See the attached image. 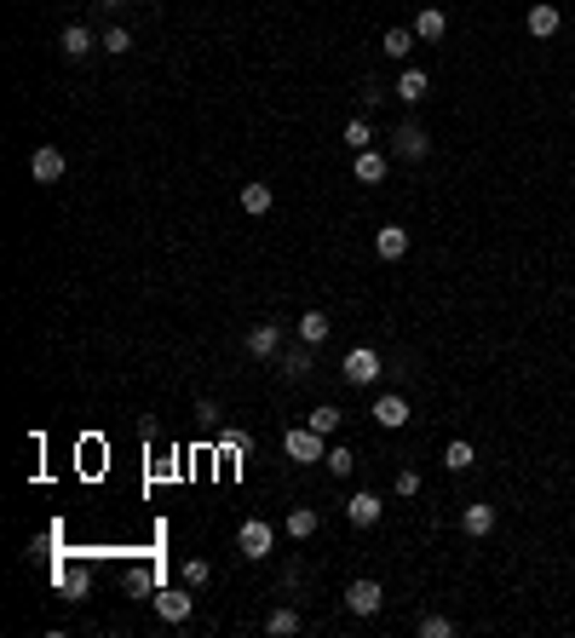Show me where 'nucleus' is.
<instances>
[{"label": "nucleus", "mask_w": 575, "mask_h": 638, "mask_svg": "<svg viewBox=\"0 0 575 638\" xmlns=\"http://www.w3.org/2000/svg\"><path fill=\"white\" fill-rule=\"evenodd\" d=\"M392 150L403 155V162H421V155L431 150V138H426V127H421V121H403V127L392 133Z\"/></svg>", "instance_id": "obj_6"}, {"label": "nucleus", "mask_w": 575, "mask_h": 638, "mask_svg": "<svg viewBox=\"0 0 575 638\" xmlns=\"http://www.w3.org/2000/svg\"><path fill=\"white\" fill-rule=\"evenodd\" d=\"M414 35H421V41H443V35H449V12H438V6H426L421 18H414Z\"/></svg>", "instance_id": "obj_20"}, {"label": "nucleus", "mask_w": 575, "mask_h": 638, "mask_svg": "<svg viewBox=\"0 0 575 638\" xmlns=\"http://www.w3.org/2000/svg\"><path fill=\"white\" fill-rule=\"evenodd\" d=\"M375 254H380L385 264H397L403 254H409V230H403V225H380V230H375Z\"/></svg>", "instance_id": "obj_10"}, {"label": "nucleus", "mask_w": 575, "mask_h": 638, "mask_svg": "<svg viewBox=\"0 0 575 638\" xmlns=\"http://www.w3.org/2000/svg\"><path fill=\"white\" fill-rule=\"evenodd\" d=\"M346 610H351V615H380V610H385V587L368 581V575H363V581H351V587H346Z\"/></svg>", "instance_id": "obj_4"}, {"label": "nucleus", "mask_w": 575, "mask_h": 638, "mask_svg": "<svg viewBox=\"0 0 575 638\" xmlns=\"http://www.w3.org/2000/svg\"><path fill=\"white\" fill-rule=\"evenodd\" d=\"M472 460H478V448L466 443V438H455V443L443 448V466H449V472H466V466H472Z\"/></svg>", "instance_id": "obj_24"}, {"label": "nucleus", "mask_w": 575, "mask_h": 638, "mask_svg": "<svg viewBox=\"0 0 575 638\" xmlns=\"http://www.w3.org/2000/svg\"><path fill=\"white\" fill-rule=\"evenodd\" d=\"M397 495H403V501L421 495V472H414V466H403V472H397Z\"/></svg>", "instance_id": "obj_30"}, {"label": "nucleus", "mask_w": 575, "mask_h": 638, "mask_svg": "<svg viewBox=\"0 0 575 638\" xmlns=\"http://www.w3.org/2000/svg\"><path fill=\"white\" fill-rule=\"evenodd\" d=\"M190 610H196V598H190V587H184V593H155V615L162 621H190Z\"/></svg>", "instance_id": "obj_13"}, {"label": "nucleus", "mask_w": 575, "mask_h": 638, "mask_svg": "<svg viewBox=\"0 0 575 638\" xmlns=\"http://www.w3.org/2000/svg\"><path fill=\"white\" fill-rule=\"evenodd\" d=\"M283 455H288V460H300V466H311V460L329 455V438H322V431H311V426H293L288 438H283Z\"/></svg>", "instance_id": "obj_3"}, {"label": "nucleus", "mask_w": 575, "mask_h": 638, "mask_svg": "<svg viewBox=\"0 0 575 638\" xmlns=\"http://www.w3.org/2000/svg\"><path fill=\"white\" fill-rule=\"evenodd\" d=\"M58 46H64V58H87V52H98V41H92V29H87V23H70L64 35H58Z\"/></svg>", "instance_id": "obj_15"}, {"label": "nucleus", "mask_w": 575, "mask_h": 638, "mask_svg": "<svg viewBox=\"0 0 575 638\" xmlns=\"http://www.w3.org/2000/svg\"><path fill=\"white\" fill-rule=\"evenodd\" d=\"M271 547H276V529H271L265 518H247V523L236 529V552L247 558V564H265Z\"/></svg>", "instance_id": "obj_2"}, {"label": "nucleus", "mask_w": 575, "mask_h": 638, "mask_svg": "<svg viewBox=\"0 0 575 638\" xmlns=\"http://www.w3.org/2000/svg\"><path fill=\"white\" fill-rule=\"evenodd\" d=\"M339 426H346V414H339L334 402H322V409H311V431H322V438H334Z\"/></svg>", "instance_id": "obj_23"}, {"label": "nucleus", "mask_w": 575, "mask_h": 638, "mask_svg": "<svg viewBox=\"0 0 575 638\" xmlns=\"http://www.w3.org/2000/svg\"><path fill=\"white\" fill-rule=\"evenodd\" d=\"M317 529H322L317 506H293V512H288V535H293V541H311V535H317Z\"/></svg>", "instance_id": "obj_19"}, {"label": "nucleus", "mask_w": 575, "mask_h": 638, "mask_svg": "<svg viewBox=\"0 0 575 638\" xmlns=\"http://www.w3.org/2000/svg\"><path fill=\"white\" fill-rule=\"evenodd\" d=\"M265 633H271V638H300V633H305V621H300V610H288V604H283V610H271V615H265Z\"/></svg>", "instance_id": "obj_16"}, {"label": "nucleus", "mask_w": 575, "mask_h": 638, "mask_svg": "<svg viewBox=\"0 0 575 638\" xmlns=\"http://www.w3.org/2000/svg\"><path fill=\"white\" fill-rule=\"evenodd\" d=\"M460 529H466L472 541L495 535V506H489V501H466V512H460Z\"/></svg>", "instance_id": "obj_9"}, {"label": "nucleus", "mask_w": 575, "mask_h": 638, "mask_svg": "<svg viewBox=\"0 0 575 638\" xmlns=\"http://www.w3.org/2000/svg\"><path fill=\"white\" fill-rule=\"evenodd\" d=\"M329 334H334V322L322 317V310H305V317H300V339H305V346H322Z\"/></svg>", "instance_id": "obj_21"}, {"label": "nucleus", "mask_w": 575, "mask_h": 638, "mask_svg": "<svg viewBox=\"0 0 575 638\" xmlns=\"http://www.w3.org/2000/svg\"><path fill=\"white\" fill-rule=\"evenodd\" d=\"M247 351H254L259 363H271V356L283 351V328H276V322H259V328L247 334Z\"/></svg>", "instance_id": "obj_14"}, {"label": "nucleus", "mask_w": 575, "mask_h": 638, "mask_svg": "<svg viewBox=\"0 0 575 638\" xmlns=\"http://www.w3.org/2000/svg\"><path fill=\"white\" fill-rule=\"evenodd\" d=\"M208 558H190V564H184V587H190V593H196V587H208Z\"/></svg>", "instance_id": "obj_29"}, {"label": "nucleus", "mask_w": 575, "mask_h": 638, "mask_svg": "<svg viewBox=\"0 0 575 638\" xmlns=\"http://www.w3.org/2000/svg\"><path fill=\"white\" fill-rule=\"evenodd\" d=\"M414 41H421V35L397 23V29H385V35H380V52H385V58H409V52H414Z\"/></svg>", "instance_id": "obj_18"}, {"label": "nucleus", "mask_w": 575, "mask_h": 638, "mask_svg": "<svg viewBox=\"0 0 575 638\" xmlns=\"http://www.w3.org/2000/svg\"><path fill=\"white\" fill-rule=\"evenodd\" d=\"M64 150H58V144H41L35 155H29V173H35V184H58V179H64Z\"/></svg>", "instance_id": "obj_7"}, {"label": "nucleus", "mask_w": 575, "mask_h": 638, "mask_svg": "<svg viewBox=\"0 0 575 638\" xmlns=\"http://www.w3.org/2000/svg\"><path fill=\"white\" fill-rule=\"evenodd\" d=\"M311 351H317V346H305V339H300V351H288V356H283V374H288V380H300L305 368H311Z\"/></svg>", "instance_id": "obj_27"}, {"label": "nucleus", "mask_w": 575, "mask_h": 638, "mask_svg": "<svg viewBox=\"0 0 575 638\" xmlns=\"http://www.w3.org/2000/svg\"><path fill=\"white\" fill-rule=\"evenodd\" d=\"M346 518H351V529H375L385 518V501H380L375 489H357L351 501H346Z\"/></svg>", "instance_id": "obj_5"}, {"label": "nucleus", "mask_w": 575, "mask_h": 638, "mask_svg": "<svg viewBox=\"0 0 575 638\" xmlns=\"http://www.w3.org/2000/svg\"><path fill=\"white\" fill-rule=\"evenodd\" d=\"M375 420H380V426L385 431H397V426H409V397H403V392H385V397H375Z\"/></svg>", "instance_id": "obj_8"}, {"label": "nucleus", "mask_w": 575, "mask_h": 638, "mask_svg": "<svg viewBox=\"0 0 575 638\" xmlns=\"http://www.w3.org/2000/svg\"><path fill=\"white\" fill-rule=\"evenodd\" d=\"M98 46H104V52H116V58H127L133 52V35H127V29H104Z\"/></svg>", "instance_id": "obj_28"}, {"label": "nucleus", "mask_w": 575, "mask_h": 638, "mask_svg": "<svg viewBox=\"0 0 575 638\" xmlns=\"http://www.w3.org/2000/svg\"><path fill=\"white\" fill-rule=\"evenodd\" d=\"M426 87H431V75H426V69H403L392 92H397L403 104H421V98H426Z\"/></svg>", "instance_id": "obj_17"}, {"label": "nucleus", "mask_w": 575, "mask_h": 638, "mask_svg": "<svg viewBox=\"0 0 575 638\" xmlns=\"http://www.w3.org/2000/svg\"><path fill=\"white\" fill-rule=\"evenodd\" d=\"M558 23H564V18H558V6H552V0H535V6H530V18H524V29H530L535 41H552V35H558Z\"/></svg>", "instance_id": "obj_11"}, {"label": "nucleus", "mask_w": 575, "mask_h": 638, "mask_svg": "<svg viewBox=\"0 0 575 638\" xmlns=\"http://www.w3.org/2000/svg\"><path fill=\"white\" fill-rule=\"evenodd\" d=\"M271 201H276L271 184H242V213H254V219H259V213H271Z\"/></svg>", "instance_id": "obj_22"}, {"label": "nucleus", "mask_w": 575, "mask_h": 638, "mask_svg": "<svg viewBox=\"0 0 575 638\" xmlns=\"http://www.w3.org/2000/svg\"><path fill=\"white\" fill-rule=\"evenodd\" d=\"M98 6H121V0H98Z\"/></svg>", "instance_id": "obj_32"}, {"label": "nucleus", "mask_w": 575, "mask_h": 638, "mask_svg": "<svg viewBox=\"0 0 575 638\" xmlns=\"http://www.w3.org/2000/svg\"><path fill=\"white\" fill-rule=\"evenodd\" d=\"M449 633H455V621H449V615H426L421 621V638H449Z\"/></svg>", "instance_id": "obj_31"}, {"label": "nucleus", "mask_w": 575, "mask_h": 638, "mask_svg": "<svg viewBox=\"0 0 575 638\" xmlns=\"http://www.w3.org/2000/svg\"><path fill=\"white\" fill-rule=\"evenodd\" d=\"M322 466H329L334 477H351V466H357V455H351L346 443H329V455H322Z\"/></svg>", "instance_id": "obj_25"}, {"label": "nucleus", "mask_w": 575, "mask_h": 638, "mask_svg": "<svg viewBox=\"0 0 575 638\" xmlns=\"http://www.w3.org/2000/svg\"><path fill=\"white\" fill-rule=\"evenodd\" d=\"M346 144H351V150H375V127H368L363 116H351V121H346Z\"/></svg>", "instance_id": "obj_26"}, {"label": "nucleus", "mask_w": 575, "mask_h": 638, "mask_svg": "<svg viewBox=\"0 0 575 638\" xmlns=\"http://www.w3.org/2000/svg\"><path fill=\"white\" fill-rule=\"evenodd\" d=\"M380 374H385V368H380L375 346H351L346 356H339V380H346V385H375Z\"/></svg>", "instance_id": "obj_1"}, {"label": "nucleus", "mask_w": 575, "mask_h": 638, "mask_svg": "<svg viewBox=\"0 0 575 638\" xmlns=\"http://www.w3.org/2000/svg\"><path fill=\"white\" fill-rule=\"evenodd\" d=\"M351 167H357V184H380L392 173V162H385L380 150H351Z\"/></svg>", "instance_id": "obj_12"}]
</instances>
